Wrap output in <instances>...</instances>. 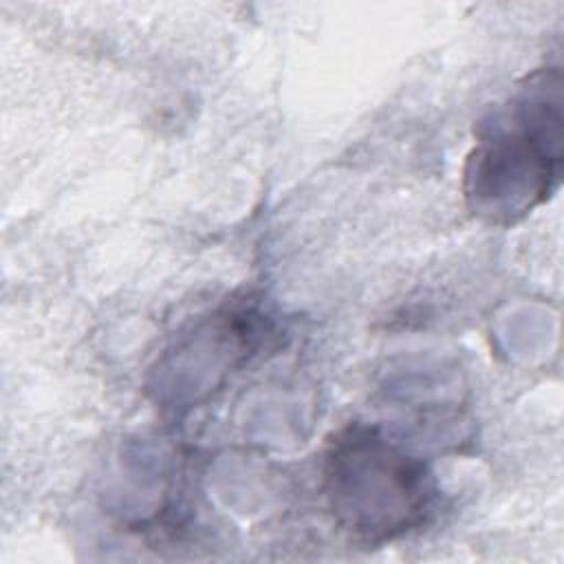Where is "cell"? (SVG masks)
<instances>
[{
    "label": "cell",
    "mask_w": 564,
    "mask_h": 564,
    "mask_svg": "<svg viewBox=\"0 0 564 564\" xmlns=\"http://www.w3.org/2000/svg\"><path fill=\"white\" fill-rule=\"evenodd\" d=\"M562 163V70L549 66L478 123L463 170L465 203L489 225H513L557 192Z\"/></svg>",
    "instance_id": "cell-1"
},
{
    "label": "cell",
    "mask_w": 564,
    "mask_h": 564,
    "mask_svg": "<svg viewBox=\"0 0 564 564\" xmlns=\"http://www.w3.org/2000/svg\"><path fill=\"white\" fill-rule=\"evenodd\" d=\"M322 489L335 524L364 546L419 529L436 500L430 467L366 423L333 434L324 449Z\"/></svg>",
    "instance_id": "cell-2"
}]
</instances>
